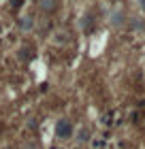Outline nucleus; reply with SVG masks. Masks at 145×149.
<instances>
[{
  "mask_svg": "<svg viewBox=\"0 0 145 149\" xmlns=\"http://www.w3.org/2000/svg\"><path fill=\"white\" fill-rule=\"evenodd\" d=\"M58 132L62 134V136H66V134H71V128H68L66 124H60V126H58Z\"/></svg>",
  "mask_w": 145,
  "mask_h": 149,
  "instance_id": "nucleus-1",
  "label": "nucleus"
}]
</instances>
